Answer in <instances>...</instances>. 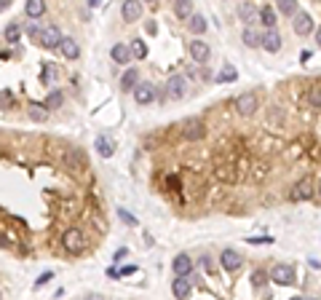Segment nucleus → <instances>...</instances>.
Masks as SVG:
<instances>
[{
  "instance_id": "nucleus-42",
  "label": "nucleus",
  "mask_w": 321,
  "mask_h": 300,
  "mask_svg": "<svg viewBox=\"0 0 321 300\" xmlns=\"http://www.w3.org/2000/svg\"><path fill=\"white\" fill-rule=\"evenodd\" d=\"M292 300H303V297H292Z\"/></svg>"
},
{
  "instance_id": "nucleus-32",
  "label": "nucleus",
  "mask_w": 321,
  "mask_h": 300,
  "mask_svg": "<svg viewBox=\"0 0 321 300\" xmlns=\"http://www.w3.org/2000/svg\"><path fill=\"white\" fill-rule=\"evenodd\" d=\"M0 102H3V110H8V107L14 105V97H11V91H8V89L0 91Z\"/></svg>"
},
{
  "instance_id": "nucleus-5",
  "label": "nucleus",
  "mask_w": 321,
  "mask_h": 300,
  "mask_svg": "<svg viewBox=\"0 0 321 300\" xmlns=\"http://www.w3.org/2000/svg\"><path fill=\"white\" fill-rule=\"evenodd\" d=\"M235 110H238L241 116H252V113L257 110V94L247 91V94H241V97H235Z\"/></svg>"
},
{
  "instance_id": "nucleus-17",
  "label": "nucleus",
  "mask_w": 321,
  "mask_h": 300,
  "mask_svg": "<svg viewBox=\"0 0 321 300\" xmlns=\"http://www.w3.org/2000/svg\"><path fill=\"white\" fill-rule=\"evenodd\" d=\"M110 56H112V59H115L118 64H126V62L131 59V56H134V54H131V49H129V46H124V43H115V46L110 49Z\"/></svg>"
},
{
  "instance_id": "nucleus-35",
  "label": "nucleus",
  "mask_w": 321,
  "mask_h": 300,
  "mask_svg": "<svg viewBox=\"0 0 321 300\" xmlns=\"http://www.w3.org/2000/svg\"><path fill=\"white\" fill-rule=\"evenodd\" d=\"M118 217H121V220H124L126 225H137V220H134V217H131V212H126V209H118Z\"/></svg>"
},
{
  "instance_id": "nucleus-3",
  "label": "nucleus",
  "mask_w": 321,
  "mask_h": 300,
  "mask_svg": "<svg viewBox=\"0 0 321 300\" xmlns=\"http://www.w3.org/2000/svg\"><path fill=\"white\" fill-rule=\"evenodd\" d=\"M270 279L276 281V284H281V287L295 284V271H292V266H287V262H278V266H273Z\"/></svg>"
},
{
  "instance_id": "nucleus-38",
  "label": "nucleus",
  "mask_w": 321,
  "mask_h": 300,
  "mask_svg": "<svg viewBox=\"0 0 321 300\" xmlns=\"http://www.w3.org/2000/svg\"><path fill=\"white\" fill-rule=\"evenodd\" d=\"M134 271H137V266H126L124 271H121V276H129V274H134Z\"/></svg>"
},
{
  "instance_id": "nucleus-13",
  "label": "nucleus",
  "mask_w": 321,
  "mask_h": 300,
  "mask_svg": "<svg viewBox=\"0 0 321 300\" xmlns=\"http://www.w3.org/2000/svg\"><path fill=\"white\" fill-rule=\"evenodd\" d=\"M121 14H124L126 22H137V19L142 16V3H137V0H126L124 8H121Z\"/></svg>"
},
{
  "instance_id": "nucleus-27",
  "label": "nucleus",
  "mask_w": 321,
  "mask_h": 300,
  "mask_svg": "<svg viewBox=\"0 0 321 300\" xmlns=\"http://www.w3.org/2000/svg\"><path fill=\"white\" fill-rule=\"evenodd\" d=\"M238 14L247 19V22H254V19H257L260 14H257V8H254L252 3H244V6H238Z\"/></svg>"
},
{
  "instance_id": "nucleus-2",
  "label": "nucleus",
  "mask_w": 321,
  "mask_h": 300,
  "mask_svg": "<svg viewBox=\"0 0 321 300\" xmlns=\"http://www.w3.org/2000/svg\"><path fill=\"white\" fill-rule=\"evenodd\" d=\"M62 41H64V35L59 32V27H56V24L43 27L41 38H37V43H41L43 49H59V46H62Z\"/></svg>"
},
{
  "instance_id": "nucleus-21",
  "label": "nucleus",
  "mask_w": 321,
  "mask_h": 300,
  "mask_svg": "<svg viewBox=\"0 0 321 300\" xmlns=\"http://www.w3.org/2000/svg\"><path fill=\"white\" fill-rule=\"evenodd\" d=\"M276 11H281L284 16H297V14H300L295 0H278V3H276Z\"/></svg>"
},
{
  "instance_id": "nucleus-37",
  "label": "nucleus",
  "mask_w": 321,
  "mask_h": 300,
  "mask_svg": "<svg viewBox=\"0 0 321 300\" xmlns=\"http://www.w3.org/2000/svg\"><path fill=\"white\" fill-rule=\"evenodd\" d=\"M51 276H54V274H51V271H46V274H43L41 279H37V281H35V284H37V287H43V284H46V281H49Z\"/></svg>"
},
{
  "instance_id": "nucleus-39",
  "label": "nucleus",
  "mask_w": 321,
  "mask_h": 300,
  "mask_svg": "<svg viewBox=\"0 0 321 300\" xmlns=\"http://www.w3.org/2000/svg\"><path fill=\"white\" fill-rule=\"evenodd\" d=\"M262 279H265V276H262L260 271H257V274H254V287H260V284H262Z\"/></svg>"
},
{
  "instance_id": "nucleus-40",
  "label": "nucleus",
  "mask_w": 321,
  "mask_h": 300,
  "mask_svg": "<svg viewBox=\"0 0 321 300\" xmlns=\"http://www.w3.org/2000/svg\"><path fill=\"white\" fill-rule=\"evenodd\" d=\"M107 276L115 279V276H121V271H118V268H107Z\"/></svg>"
},
{
  "instance_id": "nucleus-36",
  "label": "nucleus",
  "mask_w": 321,
  "mask_h": 300,
  "mask_svg": "<svg viewBox=\"0 0 321 300\" xmlns=\"http://www.w3.org/2000/svg\"><path fill=\"white\" fill-rule=\"evenodd\" d=\"M249 244H273V239L270 236H252V239H247Z\"/></svg>"
},
{
  "instance_id": "nucleus-1",
  "label": "nucleus",
  "mask_w": 321,
  "mask_h": 300,
  "mask_svg": "<svg viewBox=\"0 0 321 300\" xmlns=\"http://www.w3.org/2000/svg\"><path fill=\"white\" fill-rule=\"evenodd\" d=\"M62 244H64L67 252H72V255H81V252L86 249V236H83L81 228H70V231H64Z\"/></svg>"
},
{
  "instance_id": "nucleus-20",
  "label": "nucleus",
  "mask_w": 321,
  "mask_h": 300,
  "mask_svg": "<svg viewBox=\"0 0 321 300\" xmlns=\"http://www.w3.org/2000/svg\"><path fill=\"white\" fill-rule=\"evenodd\" d=\"M24 14L30 16V19L43 16V14H46V3H43V0H30V3L24 6Z\"/></svg>"
},
{
  "instance_id": "nucleus-34",
  "label": "nucleus",
  "mask_w": 321,
  "mask_h": 300,
  "mask_svg": "<svg viewBox=\"0 0 321 300\" xmlns=\"http://www.w3.org/2000/svg\"><path fill=\"white\" fill-rule=\"evenodd\" d=\"M43 81L46 83H51V78H56V67H54V64H43Z\"/></svg>"
},
{
  "instance_id": "nucleus-23",
  "label": "nucleus",
  "mask_w": 321,
  "mask_h": 300,
  "mask_svg": "<svg viewBox=\"0 0 321 300\" xmlns=\"http://www.w3.org/2000/svg\"><path fill=\"white\" fill-rule=\"evenodd\" d=\"M187 27H190V32H195V35H201V32L206 30V19H204L201 14H193L190 19H187Z\"/></svg>"
},
{
  "instance_id": "nucleus-19",
  "label": "nucleus",
  "mask_w": 321,
  "mask_h": 300,
  "mask_svg": "<svg viewBox=\"0 0 321 300\" xmlns=\"http://www.w3.org/2000/svg\"><path fill=\"white\" fill-rule=\"evenodd\" d=\"M172 292H174L177 300H185L187 295H190V281L187 279H174L172 281Z\"/></svg>"
},
{
  "instance_id": "nucleus-44",
  "label": "nucleus",
  "mask_w": 321,
  "mask_h": 300,
  "mask_svg": "<svg viewBox=\"0 0 321 300\" xmlns=\"http://www.w3.org/2000/svg\"><path fill=\"white\" fill-rule=\"evenodd\" d=\"M310 300H316V297H310Z\"/></svg>"
},
{
  "instance_id": "nucleus-14",
  "label": "nucleus",
  "mask_w": 321,
  "mask_h": 300,
  "mask_svg": "<svg viewBox=\"0 0 321 300\" xmlns=\"http://www.w3.org/2000/svg\"><path fill=\"white\" fill-rule=\"evenodd\" d=\"M262 49H268L270 54H276L281 49V35H278V30H265V35H262Z\"/></svg>"
},
{
  "instance_id": "nucleus-7",
  "label": "nucleus",
  "mask_w": 321,
  "mask_h": 300,
  "mask_svg": "<svg viewBox=\"0 0 321 300\" xmlns=\"http://www.w3.org/2000/svg\"><path fill=\"white\" fill-rule=\"evenodd\" d=\"M172 268H174L177 279H187V276H190V271H193V260L182 252V255H177V257L172 260Z\"/></svg>"
},
{
  "instance_id": "nucleus-15",
  "label": "nucleus",
  "mask_w": 321,
  "mask_h": 300,
  "mask_svg": "<svg viewBox=\"0 0 321 300\" xmlns=\"http://www.w3.org/2000/svg\"><path fill=\"white\" fill-rule=\"evenodd\" d=\"M137 86H139V72L134 67H129L124 75H121V89L124 91H137Z\"/></svg>"
},
{
  "instance_id": "nucleus-12",
  "label": "nucleus",
  "mask_w": 321,
  "mask_h": 300,
  "mask_svg": "<svg viewBox=\"0 0 321 300\" xmlns=\"http://www.w3.org/2000/svg\"><path fill=\"white\" fill-rule=\"evenodd\" d=\"M59 51H62L64 59H78V56H81V46H78L75 38H64L62 46H59Z\"/></svg>"
},
{
  "instance_id": "nucleus-26",
  "label": "nucleus",
  "mask_w": 321,
  "mask_h": 300,
  "mask_svg": "<svg viewBox=\"0 0 321 300\" xmlns=\"http://www.w3.org/2000/svg\"><path fill=\"white\" fill-rule=\"evenodd\" d=\"M46 110H49L46 105H35V102H32V105H30V116H32V121H41V124H43V121L49 118V113H46Z\"/></svg>"
},
{
  "instance_id": "nucleus-10",
  "label": "nucleus",
  "mask_w": 321,
  "mask_h": 300,
  "mask_svg": "<svg viewBox=\"0 0 321 300\" xmlns=\"http://www.w3.org/2000/svg\"><path fill=\"white\" fill-rule=\"evenodd\" d=\"M134 99H137V105H150V102L155 99V86H150V83H139L137 91H134Z\"/></svg>"
},
{
  "instance_id": "nucleus-28",
  "label": "nucleus",
  "mask_w": 321,
  "mask_h": 300,
  "mask_svg": "<svg viewBox=\"0 0 321 300\" xmlns=\"http://www.w3.org/2000/svg\"><path fill=\"white\" fill-rule=\"evenodd\" d=\"M131 54H134L137 59H145V56H147V46L137 38V41H131Z\"/></svg>"
},
{
  "instance_id": "nucleus-16",
  "label": "nucleus",
  "mask_w": 321,
  "mask_h": 300,
  "mask_svg": "<svg viewBox=\"0 0 321 300\" xmlns=\"http://www.w3.org/2000/svg\"><path fill=\"white\" fill-rule=\"evenodd\" d=\"M310 27H313V19H310V14L300 11V14L295 16V32H297V35H308Z\"/></svg>"
},
{
  "instance_id": "nucleus-33",
  "label": "nucleus",
  "mask_w": 321,
  "mask_h": 300,
  "mask_svg": "<svg viewBox=\"0 0 321 300\" xmlns=\"http://www.w3.org/2000/svg\"><path fill=\"white\" fill-rule=\"evenodd\" d=\"M62 105V94H51L49 99H46V107L49 110H54V107H59Z\"/></svg>"
},
{
  "instance_id": "nucleus-24",
  "label": "nucleus",
  "mask_w": 321,
  "mask_h": 300,
  "mask_svg": "<svg viewBox=\"0 0 321 300\" xmlns=\"http://www.w3.org/2000/svg\"><path fill=\"white\" fill-rule=\"evenodd\" d=\"M244 43L247 46H252V49H257V46H262V35L257 32V30H244Z\"/></svg>"
},
{
  "instance_id": "nucleus-22",
  "label": "nucleus",
  "mask_w": 321,
  "mask_h": 300,
  "mask_svg": "<svg viewBox=\"0 0 321 300\" xmlns=\"http://www.w3.org/2000/svg\"><path fill=\"white\" fill-rule=\"evenodd\" d=\"M174 14L179 19H190L193 16V3H187V0H177V3H174Z\"/></svg>"
},
{
  "instance_id": "nucleus-41",
  "label": "nucleus",
  "mask_w": 321,
  "mask_h": 300,
  "mask_svg": "<svg viewBox=\"0 0 321 300\" xmlns=\"http://www.w3.org/2000/svg\"><path fill=\"white\" fill-rule=\"evenodd\" d=\"M316 41H318V46H321V27H318V30H316Z\"/></svg>"
},
{
  "instance_id": "nucleus-6",
  "label": "nucleus",
  "mask_w": 321,
  "mask_h": 300,
  "mask_svg": "<svg viewBox=\"0 0 321 300\" xmlns=\"http://www.w3.org/2000/svg\"><path fill=\"white\" fill-rule=\"evenodd\" d=\"M166 89H169V97L172 99H182L187 94V78L185 75H172L169 83H166Z\"/></svg>"
},
{
  "instance_id": "nucleus-29",
  "label": "nucleus",
  "mask_w": 321,
  "mask_h": 300,
  "mask_svg": "<svg viewBox=\"0 0 321 300\" xmlns=\"http://www.w3.org/2000/svg\"><path fill=\"white\" fill-rule=\"evenodd\" d=\"M235 78H238V72H235L233 67H225V70H220V75H217V81H220V83H233Z\"/></svg>"
},
{
  "instance_id": "nucleus-8",
  "label": "nucleus",
  "mask_w": 321,
  "mask_h": 300,
  "mask_svg": "<svg viewBox=\"0 0 321 300\" xmlns=\"http://www.w3.org/2000/svg\"><path fill=\"white\" fill-rule=\"evenodd\" d=\"M241 262H244V257H241L235 249H222L220 266H222L225 271H238V268H241Z\"/></svg>"
},
{
  "instance_id": "nucleus-30",
  "label": "nucleus",
  "mask_w": 321,
  "mask_h": 300,
  "mask_svg": "<svg viewBox=\"0 0 321 300\" xmlns=\"http://www.w3.org/2000/svg\"><path fill=\"white\" fill-rule=\"evenodd\" d=\"M308 102H310V107L321 110V86H313V89H310V94H308Z\"/></svg>"
},
{
  "instance_id": "nucleus-25",
  "label": "nucleus",
  "mask_w": 321,
  "mask_h": 300,
  "mask_svg": "<svg viewBox=\"0 0 321 300\" xmlns=\"http://www.w3.org/2000/svg\"><path fill=\"white\" fill-rule=\"evenodd\" d=\"M260 19H262V24H265L268 30H276V11H273V8H262Z\"/></svg>"
},
{
  "instance_id": "nucleus-31",
  "label": "nucleus",
  "mask_w": 321,
  "mask_h": 300,
  "mask_svg": "<svg viewBox=\"0 0 321 300\" xmlns=\"http://www.w3.org/2000/svg\"><path fill=\"white\" fill-rule=\"evenodd\" d=\"M6 41H8V43H16V41H19V27H16V24H8V27H6Z\"/></svg>"
},
{
  "instance_id": "nucleus-9",
  "label": "nucleus",
  "mask_w": 321,
  "mask_h": 300,
  "mask_svg": "<svg viewBox=\"0 0 321 300\" xmlns=\"http://www.w3.org/2000/svg\"><path fill=\"white\" fill-rule=\"evenodd\" d=\"M310 193H313V182H310V177H303V180L295 182V188H292V199L295 201L310 199Z\"/></svg>"
},
{
  "instance_id": "nucleus-18",
  "label": "nucleus",
  "mask_w": 321,
  "mask_h": 300,
  "mask_svg": "<svg viewBox=\"0 0 321 300\" xmlns=\"http://www.w3.org/2000/svg\"><path fill=\"white\" fill-rule=\"evenodd\" d=\"M97 153H99L102 158H110L112 153H115V145H112V139H110L107 134L97 137Z\"/></svg>"
},
{
  "instance_id": "nucleus-11",
  "label": "nucleus",
  "mask_w": 321,
  "mask_h": 300,
  "mask_svg": "<svg viewBox=\"0 0 321 300\" xmlns=\"http://www.w3.org/2000/svg\"><path fill=\"white\" fill-rule=\"evenodd\" d=\"M190 56H193V59L195 62H209V56H212V49H209V46H206L204 41H193L190 43Z\"/></svg>"
},
{
  "instance_id": "nucleus-43",
  "label": "nucleus",
  "mask_w": 321,
  "mask_h": 300,
  "mask_svg": "<svg viewBox=\"0 0 321 300\" xmlns=\"http://www.w3.org/2000/svg\"><path fill=\"white\" fill-rule=\"evenodd\" d=\"M318 193H321V188H318Z\"/></svg>"
},
{
  "instance_id": "nucleus-4",
  "label": "nucleus",
  "mask_w": 321,
  "mask_h": 300,
  "mask_svg": "<svg viewBox=\"0 0 321 300\" xmlns=\"http://www.w3.org/2000/svg\"><path fill=\"white\" fill-rule=\"evenodd\" d=\"M204 121L201 118H185L182 121V137L185 139H201L204 137Z\"/></svg>"
}]
</instances>
